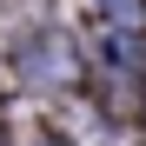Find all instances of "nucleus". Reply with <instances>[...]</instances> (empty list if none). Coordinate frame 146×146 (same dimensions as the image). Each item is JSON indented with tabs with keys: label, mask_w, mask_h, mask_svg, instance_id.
<instances>
[{
	"label": "nucleus",
	"mask_w": 146,
	"mask_h": 146,
	"mask_svg": "<svg viewBox=\"0 0 146 146\" xmlns=\"http://www.w3.org/2000/svg\"><path fill=\"white\" fill-rule=\"evenodd\" d=\"M20 80L27 86H66L73 80V46L60 33H33L20 46Z\"/></svg>",
	"instance_id": "1"
},
{
	"label": "nucleus",
	"mask_w": 146,
	"mask_h": 146,
	"mask_svg": "<svg viewBox=\"0 0 146 146\" xmlns=\"http://www.w3.org/2000/svg\"><path fill=\"white\" fill-rule=\"evenodd\" d=\"M106 20H113V33H139L146 27V0H100Z\"/></svg>",
	"instance_id": "2"
}]
</instances>
